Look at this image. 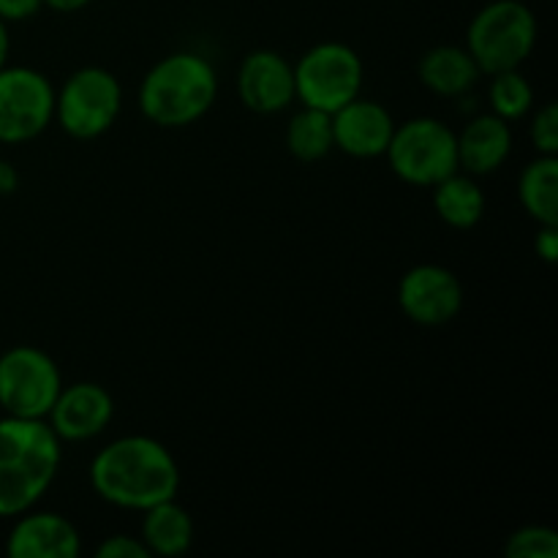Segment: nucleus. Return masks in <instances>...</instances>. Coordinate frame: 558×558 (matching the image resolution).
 Returning <instances> with one entry per match:
<instances>
[{"mask_svg": "<svg viewBox=\"0 0 558 558\" xmlns=\"http://www.w3.org/2000/svg\"><path fill=\"white\" fill-rule=\"evenodd\" d=\"M392 172L409 185L434 189L458 172V134L436 118H414L392 131L387 145Z\"/></svg>", "mask_w": 558, "mask_h": 558, "instance_id": "nucleus-5", "label": "nucleus"}, {"mask_svg": "<svg viewBox=\"0 0 558 558\" xmlns=\"http://www.w3.org/2000/svg\"><path fill=\"white\" fill-rule=\"evenodd\" d=\"M420 82L436 96H463L480 80V69L469 49L434 47L423 54L417 65Z\"/></svg>", "mask_w": 558, "mask_h": 558, "instance_id": "nucleus-17", "label": "nucleus"}, {"mask_svg": "<svg viewBox=\"0 0 558 558\" xmlns=\"http://www.w3.org/2000/svg\"><path fill=\"white\" fill-rule=\"evenodd\" d=\"M287 147L300 161H319L336 147L332 114L322 109L303 107L287 125Z\"/></svg>", "mask_w": 558, "mask_h": 558, "instance_id": "nucleus-20", "label": "nucleus"}, {"mask_svg": "<svg viewBox=\"0 0 558 558\" xmlns=\"http://www.w3.org/2000/svg\"><path fill=\"white\" fill-rule=\"evenodd\" d=\"M521 205L537 223H558V158L539 156L521 172Z\"/></svg>", "mask_w": 558, "mask_h": 558, "instance_id": "nucleus-19", "label": "nucleus"}, {"mask_svg": "<svg viewBox=\"0 0 558 558\" xmlns=\"http://www.w3.org/2000/svg\"><path fill=\"white\" fill-rule=\"evenodd\" d=\"M63 379L58 363L36 347L0 354V409L11 417L47 420Z\"/></svg>", "mask_w": 558, "mask_h": 558, "instance_id": "nucleus-8", "label": "nucleus"}, {"mask_svg": "<svg viewBox=\"0 0 558 558\" xmlns=\"http://www.w3.org/2000/svg\"><path fill=\"white\" fill-rule=\"evenodd\" d=\"M240 101L256 114L283 112L294 101V65L272 49L245 54L238 71Z\"/></svg>", "mask_w": 558, "mask_h": 558, "instance_id": "nucleus-11", "label": "nucleus"}, {"mask_svg": "<svg viewBox=\"0 0 558 558\" xmlns=\"http://www.w3.org/2000/svg\"><path fill=\"white\" fill-rule=\"evenodd\" d=\"M529 134H532V142H534V147L539 150V156H556L558 153V107L556 104H545L543 109H537Z\"/></svg>", "mask_w": 558, "mask_h": 558, "instance_id": "nucleus-23", "label": "nucleus"}, {"mask_svg": "<svg viewBox=\"0 0 558 558\" xmlns=\"http://www.w3.org/2000/svg\"><path fill=\"white\" fill-rule=\"evenodd\" d=\"M16 185H20V174L11 167L9 161H0V196L14 194Z\"/></svg>", "mask_w": 558, "mask_h": 558, "instance_id": "nucleus-27", "label": "nucleus"}, {"mask_svg": "<svg viewBox=\"0 0 558 558\" xmlns=\"http://www.w3.org/2000/svg\"><path fill=\"white\" fill-rule=\"evenodd\" d=\"M532 104L534 90L521 71L512 69L494 74V85H490V107H494V114H499L501 120L510 123V120H521L532 109Z\"/></svg>", "mask_w": 558, "mask_h": 558, "instance_id": "nucleus-21", "label": "nucleus"}, {"mask_svg": "<svg viewBox=\"0 0 558 558\" xmlns=\"http://www.w3.org/2000/svg\"><path fill=\"white\" fill-rule=\"evenodd\" d=\"M90 485L98 499L142 512L178 496L180 469L161 441L150 436H123L93 458Z\"/></svg>", "mask_w": 558, "mask_h": 558, "instance_id": "nucleus-1", "label": "nucleus"}, {"mask_svg": "<svg viewBox=\"0 0 558 558\" xmlns=\"http://www.w3.org/2000/svg\"><path fill=\"white\" fill-rule=\"evenodd\" d=\"M44 0H0V20L3 22H22L38 14Z\"/></svg>", "mask_w": 558, "mask_h": 558, "instance_id": "nucleus-26", "label": "nucleus"}, {"mask_svg": "<svg viewBox=\"0 0 558 558\" xmlns=\"http://www.w3.org/2000/svg\"><path fill=\"white\" fill-rule=\"evenodd\" d=\"M87 3H90V0H44V5H49V9H54V11H63V14L85 9Z\"/></svg>", "mask_w": 558, "mask_h": 558, "instance_id": "nucleus-28", "label": "nucleus"}, {"mask_svg": "<svg viewBox=\"0 0 558 558\" xmlns=\"http://www.w3.org/2000/svg\"><path fill=\"white\" fill-rule=\"evenodd\" d=\"M112 396L96 381L60 387L47 420L60 441H87L112 423Z\"/></svg>", "mask_w": 558, "mask_h": 558, "instance_id": "nucleus-12", "label": "nucleus"}, {"mask_svg": "<svg viewBox=\"0 0 558 558\" xmlns=\"http://www.w3.org/2000/svg\"><path fill=\"white\" fill-rule=\"evenodd\" d=\"M80 550V532L58 512H22L5 539L11 558H74Z\"/></svg>", "mask_w": 558, "mask_h": 558, "instance_id": "nucleus-14", "label": "nucleus"}, {"mask_svg": "<svg viewBox=\"0 0 558 558\" xmlns=\"http://www.w3.org/2000/svg\"><path fill=\"white\" fill-rule=\"evenodd\" d=\"M9 49H11V41H9V27H5V22L0 20V69H3L5 60H9Z\"/></svg>", "mask_w": 558, "mask_h": 558, "instance_id": "nucleus-29", "label": "nucleus"}, {"mask_svg": "<svg viewBox=\"0 0 558 558\" xmlns=\"http://www.w3.org/2000/svg\"><path fill=\"white\" fill-rule=\"evenodd\" d=\"M218 76L205 58L174 52L147 71L140 87V107L161 129H183L216 104Z\"/></svg>", "mask_w": 558, "mask_h": 558, "instance_id": "nucleus-3", "label": "nucleus"}, {"mask_svg": "<svg viewBox=\"0 0 558 558\" xmlns=\"http://www.w3.org/2000/svg\"><path fill=\"white\" fill-rule=\"evenodd\" d=\"M123 107L120 82L107 69L87 65L74 71L54 96V118L74 140H96L107 134Z\"/></svg>", "mask_w": 558, "mask_h": 558, "instance_id": "nucleus-7", "label": "nucleus"}, {"mask_svg": "<svg viewBox=\"0 0 558 558\" xmlns=\"http://www.w3.org/2000/svg\"><path fill=\"white\" fill-rule=\"evenodd\" d=\"M398 305L423 327L447 325L463 305V287L452 270L441 265H417L398 283Z\"/></svg>", "mask_w": 558, "mask_h": 558, "instance_id": "nucleus-10", "label": "nucleus"}, {"mask_svg": "<svg viewBox=\"0 0 558 558\" xmlns=\"http://www.w3.org/2000/svg\"><path fill=\"white\" fill-rule=\"evenodd\" d=\"M510 150V123L499 114H480L458 136V167L469 174H490L507 161Z\"/></svg>", "mask_w": 558, "mask_h": 558, "instance_id": "nucleus-15", "label": "nucleus"}, {"mask_svg": "<svg viewBox=\"0 0 558 558\" xmlns=\"http://www.w3.org/2000/svg\"><path fill=\"white\" fill-rule=\"evenodd\" d=\"M507 558H558V534L550 526H523L507 537Z\"/></svg>", "mask_w": 558, "mask_h": 558, "instance_id": "nucleus-22", "label": "nucleus"}, {"mask_svg": "<svg viewBox=\"0 0 558 558\" xmlns=\"http://www.w3.org/2000/svg\"><path fill=\"white\" fill-rule=\"evenodd\" d=\"M392 114L381 104L368 98H352L338 112H332V136L336 147H341L352 158H379L387 153L392 140Z\"/></svg>", "mask_w": 558, "mask_h": 558, "instance_id": "nucleus-13", "label": "nucleus"}, {"mask_svg": "<svg viewBox=\"0 0 558 558\" xmlns=\"http://www.w3.org/2000/svg\"><path fill=\"white\" fill-rule=\"evenodd\" d=\"M534 251L543 262L554 265L558 259V223H539L537 240H534Z\"/></svg>", "mask_w": 558, "mask_h": 558, "instance_id": "nucleus-25", "label": "nucleus"}, {"mask_svg": "<svg viewBox=\"0 0 558 558\" xmlns=\"http://www.w3.org/2000/svg\"><path fill=\"white\" fill-rule=\"evenodd\" d=\"M434 207L447 227L472 229L485 213V194L469 174L452 172L434 185Z\"/></svg>", "mask_w": 558, "mask_h": 558, "instance_id": "nucleus-18", "label": "nucleus"}, {"mask_svg": "<svg viewBox=\"0 0 558 558\" xmlns=\"http://www.w3.org/2000/svg\"><path fill=\"white\" fill-rule=\"evenodd\" d=\"M96 558H150L145 543L129 534H114L96 548Z\"/></svg>", "mask_w": 558, "mask_h": 558, "instance_id": "nucleus-24", "label": "nucleus"}, {"mask_svg": "<svg viewBox=\"0 0 558 558\" xmlns=\"http://www.w3.org/2000/svg\"><path fill=\"white\" fill-rule=\"evenodd\" d=\"M63 450L47 420H0V518L31 510L58 477Z\"/></svg>", "mask_w": 558, "mask_h": 558, "instance_id": "nucleus-2", "label": "nucleus"}, {"mask_svg": "<svg viewBox=\"0 0 558 558\" xmlns=\"http://www.w3.org/2000/svg\"><path fill=\"white\" fill-rule=\"evenodd\" d=\"M142 518V543L150 556H180L194 543V521L174 499L147 507Z\"/></svg>", "mask_w": 558, "mask_h": 558, "instance_id": "nucleus-16", "label": "nucleus"}, {"mask_svg": "<svg viewBox=\"0 0 558 558\" xmlns=\"http://www.w3.org/2000/svg\"><path fill=\"white\" fill-rule=\"evenodd\" d=\"M54 118V87L41 71L25 65L0 69V142L36 140Z\"/></svg>", "mask_w": 558, "mask_h": 558, "instance_id": "nucleus-9", "label": "nucleus"}, {"mask_svg": "<svg viewBox=\"0 0 558 558\" xmlns=\"http://www.w3.org/2000/svg\"><path fill=\"white\" fill-rule=\"evenodd\" d=\"M466 44L480 74L512 71L537 44V20L521 0H494L472 20Z\"/></svg>", "mask_w": 558, "mask_h": 558, "instance_id": "nucleus-4", "label": "nucleus"}, {"mask_svg": "<svg viewBox=\"0 0 558 558\" xmlns=\"http://www.w3.org/2000/svg\"><path fill=\"white\" fill-rule=\"evenodd\" d=\"M363 90V60L341 41L311 47L294 65V96L303 107L338 112Z\"/></svg>", "mask_w": 558, "mask_h": 558, "instance_id": "nucleus-6", "label": "nucleus"}]
</instances>
